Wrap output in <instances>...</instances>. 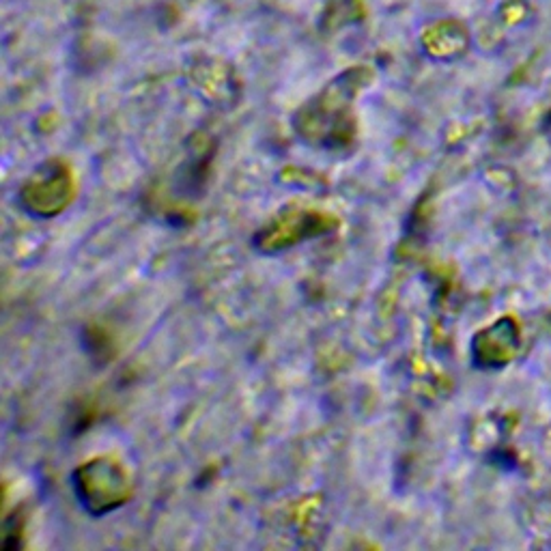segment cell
<instances>
[{"mask_svg":"<svg viewBox=\"0 0 551 551\" xmlns=\"http://www.w3.org/2000/svg\"><path fill=\"white\" fill-rule=\"evenodd\" d=\"M330 218L315 211H285L257 235V246L265 252H278L287 246L300 244L306 237L330 231Z\"/></svg>","mask_w":551,"mask_h":551,"instance_id":"cell-3","label":"cell"},{"mask_svg":"<svg viewBox=\"0 0 551 551\" xmlns=\"http://www.w3.org/2000/svg\"><path fill=\"white\" fill-rule=\"evenodd\" d=\"M76 498L93 517L117 511L132 496V483L125 468L110 457H97L82 463L72 476Z\"/></svg>","mask_w":551,"mask_h":551,"instance_id":"cell-1","label":"cell"},{"mask_svg":"<svg viewBox=\"0 0 551 551\" xmlns=\"http://www.w3.org/2000/svg\"><path fill=\"white\" fill-rule=\"evenodd\" d=\"M74 199L72 171L61 162H46L26 179L20 190V205L31 216L54 218Z\"/></svg>","mask_w":551,"mask_h":551,"instance_id":"cell-2","label":"cell"}]
</instances>
